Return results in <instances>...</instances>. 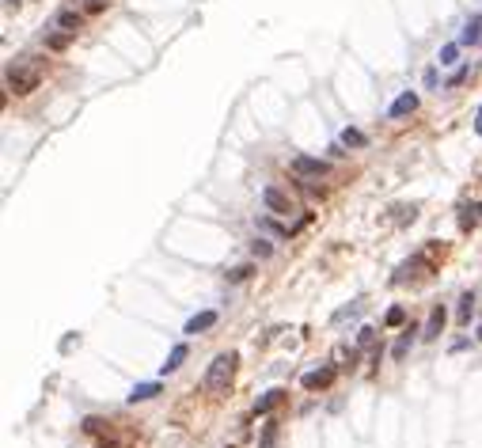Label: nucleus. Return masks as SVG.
<instances>
[{
    "label": "nucleus",
    "mask_w": 482,
    "mask_h": 448,
    "mask_svg": "<svg viewBox=\"0 0 482 448\" xmlns=\"http://www.w3.org/2000/svg\"><path fill=\"white\" fill-rule=\"evenodd\" d=\"M84 4H88V12H103L110 0H84Z\"/></svg>",
    "instance_id": "a878e982"
},
{
    "label": "nucleus",
    "mask_w": 482,
    "mask_h": 448,
    "mask_svg": "<svg viewBox=\"0 0 482 448\" xmlns=\"http://www.w3.org/2000/svg\"><path fill=\"white\" fill-rule=\"evenodd\" d=\"M53 27H58L61 34H73V38H76V31L84 27V16H80V12H73V8H61L58 16H53Z\"/></svg>",
    "instance_id": "0eeeda50"
},
{
    "label": "nucleus",
    "mask_w": 482,
    "mask_h": 448,
    "mask_svg": "<svg viewBox=\"0 0 482 448\" xmlns=\"http://www.w3.org/2000/svg\"><path fill=\"white\" fill-rule=\"evenodd\" d=\"M251 255H254V259H270V255H274V244H270V239H254V244H251Z\"/></svg>",
    "instance_id": "f3484780"
},
{
    "label": "nucleus",
    "mask_w": 482,
    "mask_h": 448,
    "mask_svg": "<svg viewBox=\"0 0 482 448\" xmlns=\"http://www.w3.org/2000/svg\"><path fill=\"white\" fill-rule=\"evenodd\" d=\"M479 342H482V327H479Z\"/></svg>",
    "instance_id": "cd10ccee"
},
{
    "label": "nucleus",
    "mask_w": 482,
    "mask_h": 448,
    "mask_svg": "<svg viewBox=\"0 0 482 448\" xmlns=\"http://www.w3.org/2000/svg\"><path fill=\"white\" fill-rule=\"evenodd\" d=\"M335 365H323V368H311V373H304V388L308 391H323V388H330V384H335Z\"/></svg>",
    "instance_id": "39448f33"
},
{
    "label": "nucleus",
    "mask_w": 482,
    "mask_h": 448,
    "mask_svg": "<svg viewBox=\"0 0 482 448\" xmlns=\"http://www.w3.org/2000/svg\"><path fill=\"white\" fill-rule=\"evenodd\" d=\"M410 334H414V327H410L407 334H402L399 342H395V350H391V357H402V353H407V346H410Z\"/></svg>",
    "instance_id": "412c9836"
},
{
    "label": "nucleus",
    "mask_w": 482,
    "mask_h": 448,
    "mask_svg": "<svg viewBox=\"0 0 482 448\" xmlns=\"http://www.w3.org/2000/svg\"><path fill=\"white\" fill-rule=\"evenodd\" d=\"M414 110H418V95H414V91H402V95L387 106V118H391V122H399V118L414 115Z\"/></svg>",
    "instance_id": "423d86ee"
},
{
    "label": "nucleus",
    "mask_w": 482,
    "mask_h": 448,
    "mask_svg": "<svg viewBox=\"0 0 482 448\" xmlns=\"http://www.w3.org/2000/svg\"><path fill=\"white\" fill-rule=\"evenodd\" d=\"M262 205L270 213H278V217H289V213H293V202H289V194L281 187H262Z\"/></svg>",
    "instance_id": "20e7f679"
},
{
    "label": "nucleus",
    "mask_w": 482,
    "mask_h": 448,
    "mask_svg": "<svg viewBox=\"0 0 482 448\" xmlns=\"http://www.w3.org/2000/svg\"><path fill=\"white\" fill-rule=\"evenodd\" d=\"M459 54V42H448V46H441V65H452Z\"/></svg>",
    "instance_id": "a211bd4d"
},
{
    "label": "nucleus",
    "mask_w": 482,
    "mask_h": 448,
    "mask_svg": "<svg viewBox=\"0 0 482 448\" xmlns=\"http://www.w3.org/2000/svg\"><path fill=\"white\" fill-rule=\"evenodd\" d=\"M474 133H479V137H482V106H479V110H474Z\"/></svg>",
    "instance_id": "bb28decb"
},
{
    "label": "nucleus",
    "mask_w": 482,
    "mask_h": 448,
    "mask_svg": "<svg viewBox=\"0 0 482 448\" xmlns=\"http://www.w3.org/2000/svg\"><path fill=\"white\" fill-rule=\"evenodd\" d=\"M459 46H482V16H471L459 31Z\"/></svg>",
    "instance_id": "1a4fd4ad"
},
{
    "label": "nucleus",
    "mask_w": 482,
    "mask_h": 448,
    "mask_svg": "<svg viewBox=\"0 0 482 448\" xmlns=\"http://www.w3.org/2000/svg\"><path fill=\"white\" fill-rule=\"evenodd\" d=\"M190 357V346L186 342H179V346H175V350L171 353H167V361H164V365H160V373H179V368H182V361H186Z\"/></svg>",
    "instance_id": "9b49d317"
},
{
    "label": "nucleus",
    "mask_w": 482,
    "mask_h": 448,
    "mask_svg": "<svg viewBox=\"0 0 482 448\" xmlns=\"http://www.w3.org/2000/svg\"><path fill=\"white\" fill-rule=\"evenodd\" d=\"M471 311H474V296L463 293V296H459V308H456V319H459V323H471Z\"/></svg>",
    "instance_id": "2eb2a0df"
},
{
    "label": "nucleus",
    "mask_w": 482,
    "mask_h": 448,
    "mask_svg": "<svg viewBox=\"0 0 482 448\" xmlns=\"http://www.w3.org/2000/svg\"><path fill=\"white\" fill-rule=\"evenodd\" d=\"M372 334H376L372 327H361V334H357V346H372Z\"/></svg>",
    "instance_id": "393cba45"
},
{
    "label": "nucleus",
    "mask_w": 482,
    "mask_h": 448,
    "mask_svg": "<svg viewBox=\"0 0 482 448\" xmlns=\"http://www.w3.org/2000/svg\"><path fill=\"white\" fill-rule=\"evenodd\" d=\"M69 38H73V34H49L46 46H49V49H65V46H69Z\"/></svg>",
    "instance_id": "aec40b11"
},
{
    "label": "nucleus",
    "mask_w": 482,
    "mask_h": 448,
    "mask_svg": "<svg viewBox=\"0 0 482 448\" xmlns=\"http://www.w3.org/2000/svg\"><path fill=\"white\" fill-rule=\"evenodd\" d=\"M236 365H239V357L232 350L217 353L213 365H209V373H205V391H224V388H228V380L236 376Z\"/></svg>",
    "instance_id": "f257e3e1"
},
{
    "label": "nucleus",
    "mask_w": 482,
    "mask_h": 448,
    "mask_svg": "<svg viewBox=\"0 0 482 448\" xmlns=\"http://www.w3.org/2000/svg\"><path fill=\"white\" fill-rule=\"evenodd\" d=\"M474 209H479V213H482V205H474Z\"/></svg>",
    "instance_id": "c756f323"
},
{
    "label": "nucleus",
    "mask_w": 482,
    "mask_h": 448,
    "mask_svg": "<svg viewBox=\"0 0 482 448\" xmlns=\"http://www.w3.org/2000/svg\"><path fill=\"white\" fill-rule=\"evenodd\" d=\"M217 319H221V316H217V311H197V316H190L186 319V334H202V331H209V327H217Z\"/></svg>",
    "instance_id": "9d476101"
},
{
    "label": "nucleus",
    "mask_w": 482,
    "mask_h": 448,
    "mask_svg": "<svg viewBox=\"0 0 482 448\" xmlns=\"http://www.w3.org/2000/svg\"><path fill=\"white\" fill-rule=\"evenodd\" d=\"M293 172L300 175V179H323V175H330V163L300 152V156H293Z\"/></svg>",
    "instance_id": "7ed1b4c3"
},
{
    "label": "nucleus",
    "mask_w": 482,
    "mask_h": 448,
    "mask_svg": "<svg viewBox=\"0 0 482 448\" xmlns=\"http://www.w3.org/2000/svg\"><path fill=\"white\" fill-rule=\"evenodd\" d=\"M8 4H19V0H8Z\"/></svg>",
    "instance_id": "c85d7f7f"
},
{
    "label": "nucleus",
    "mask_w": 482,
    "mask_h": 448,
    "mask_svg": "<svg viewBox=\"0 0 482 448\" xmlns=\"http://www.w3.org/2000/svg\"><path fill=\"white\" fill-rule=\"evenodd\" d=\"M156 395H160V384H137V388L130 391V403H148V399H156Z\"/></svg>",
    "instance_id": "ddd939ff"
},
{
    "label": "nucleus",
    "mask_w": 482,
    "mask_h": 448,
    "mask_svg": "<svg viewBox=\"0 0 482 448\" xmlns=\"http://www.w3.org/2000/svg\"><path fill=\"white\" fill-rule=\"evenodd\" d=\"M338 145L342 148H368V137L361 130H342L338 133Z\"/></svg>",
    "instance_id": "4468645a"
},
{
    "label": "nucleus",
    "mask_w": 482,
    "mask_h": 448,
    "mask_svg": "<svg viewBox=\"0 0 482 448\" xmlns=\"http://www.w3.org/2000/svg\"><path fill=\"white\" fill-rule=\"evenodd\" d=\"M274 440H278V425H266V429H262L258 448H274Z\"/></svg>",
    "instance_id": "6ab92c4d"
},
{
    "label": "nucleus",
    "mask_w": 482,
    "mask_h": 448,
    "mask_svg": "<svg viewBox=\"0 0 482 448\" xmlns=\"http://www.w3.org/2000/svg\"><path fill=\"white\" fill-rule=\"evenodd\" d=\"M251 277V266H236V270H228V281H247Z\"/></svg>",
    "instance_id": "4be33fe9"
},
{
    "label": "nucleus",
    "mask_w": 482,
    "mask_h": 448,
    "mask_svg": "<svg viewBox=\"0 0 482 448\" xmlns=\"http://www.w3.org/2000/svg\"><path fill=\"white\" fill-rule=\"evenodd\" d=\"M281 399H285V391H281V388H274V391H266V395H262V399L258 403H254V418H258V414H270V410L274 407H278V403Z\"/></svg>",
    "instance_id": "f8f14e48"
},
{
    "label": "nucleus",
    "mask_w": 482,
    "mask_h": 448,
    "mask_svg": "<svg viewBox=\"0 0 482 448\" xmlns=\"http://www.w3.org/2000/svg\"><path fill=\"white\" fill-rule=\"evenodd\" d=\"M4 80H8V91H16V95H27V91L38 88V65L23 58V61H16V65H8Z\"/></svg>",
    "instance_id": "f03ea898"
},
{
    "label": "nucleus",
    "mask_w": 482,
    "mask_h": 448,
    "mask_svg": "<svg viewBox=\"0 0 482 448\" xmlns=\"http://www.w3.org/2000/svg\"><path fill=\"white\" fill-rule=\"evenodd\" d=\"M444 319H448V311H444L441 304H437V308L429 311V319H425V327H422V338H425V342H433L437 334L444 331Z\"/></svg>",
    "instance_id": "6e6552de"
},
{
    "label": "nucleus",
    "mask_w": 482,
    "mask_h": 448,
    "mask_svg": "<svg viewBox=\"0 0 482 448\" xmlns=\"http://www.w3.org/2000/svg\"><path fill=\"white\" fill-rule=\"evenodd\" d=\"M258 228L274 232V236H289V228H281V224H274V220H258Z\"/></svg>",
    "instance_id": "b1692460"
},
{
    "label": "nucleus",
    "mask_w": 482,
    "mask_h": 448,
    "mask_svg": "<svg viewBox=\"0 0 482 448\" xmlns=\"http://www.w3.org/2000/svg\"><path fill=\"white\" fill-rule=\"evenodd\" d=\"M402 319H407V308H391V311H387V327H399Z\"/></svg>",
    "instance_id": "5701e85b"
},
{
    "label": "nucleus",
    "mask_w": 482,
    "mask_h": 448,
    "mask_svg": "<svg viewBox=\"0 0 482 448\" xmlns=\"http://www.w3.org/2000/svg\"><path fill=\"white\" fill-rule=\"evenodd\" d=\"M395 220H399V224H410V220L418 217V205H395Z\"/></svg>",
    "instance_id": "dca6fc26"
}]
</instances>
